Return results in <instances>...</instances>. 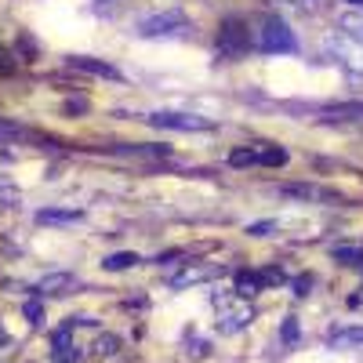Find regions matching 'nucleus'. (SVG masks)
I'll return each instance as SVG.
<instances>
[{
	"label": "nucleus",
	"mask_w": 363,
	"mask_h": 363,
	"mask_svg": "<svg viewBox=\"0 0 363 363\" xmlns=\"http://www.w3.org/2000/svg\"><path fill=\"white\" fill-rule=\"evenodd\" d=\"M327 51L345 69L363 73V15L359 11H349L335 22V29L327 37Z\"/></svg>",
	"instance_id": "obj_1"
},
{
	"label": "nucleus",
	"mask_w": 363,
	"mask_h": 363,
	"mask_svg": "<svg viewBox=\"0 0 363 363\" xmlns=\"http://www.w3.org/2000/svg\"><path fill=\"white\" fill-rule=\"evenodd\" d=\"M251 40L265 55H294L298 51V40L291 33V26L280 15H265L258 26H251Z\"/></svg>",
	"instance_id": "obj_2"
},
{
	"label": "nucleus",
	"mask_w": 363,
	"mask_h": 363,
	"mask_svg": "<svg viewBox=\"0 0 363 363\" xmlns=\"http://www.w3.org/2000/svg\"><path fill=\"white\" fill-rule=\"evenodd\" d=\"M251 48H255L251 26H247L244 18H225L222 29H218V51H222L225 58H244Z\"/></svg>",
	"instance_id": "obj_3"
},
{
	"label": "nucleus",
	"mask_w": 363,
	"mask_h": 363,
	"mask_svg": "<svg viewBox=\"0 0 363 363\" xmlns=\"http://www.w3.org/2000/svg\"><path fill=\"white\" fill-rule=\"evenodd\" d=\"M189 29L186 15L182 11H160V15H149L135 26V33L145 37V40H157V37H182Z\"/></svg>",
	"instance_id": "obj_4"
},
{
	"label": "nucleus",
	"mask_w": 363,
	"mask_h": 363,
	"mask_svg": "<svg viewBox=\"0 0 363 363\" xmlns=\"http://www.w3.org/2000/svg\"><path fill=\"white\" fill-rule=\"evenodd\" d=\"M153 128H167V131H211L207 116H196V113H149L145 116Z\"/></svg>",
	"instance_id": "obj_5"
},
{
	"label": "nucleus",
	"mask_w": 363,
	"mask_h": 363,
	"mask_svg": "<svg viewBox=\"0 0 363 363\" xmlns=\"http://www.w3.org/2000/svg\"><path fill=\"white\" fill-rule=\"evenodd\" d=\"M251 320H255V309L247 306V298H240V301H233V306H222L218 330L222 335H236V330H244Z\"/></svg>",
	"instance_id": "obj_6"
},
{
	"label": "nucleus",
	"mask_w": 363,
	"mask_h": 363,
	"mask_svg": "<svg viewBox=\"0 0 363 363\" xmlns=\"http://www.w3.org/2000/svg\"><path fill=\"white\" fill-rule=\"evenodd\" d=\"M280 196H291V200H301V203H309V200H330V203H342V193H327L320 186H309V182H284V186H277Z\"/></svg>",
	"instance_id": "obj_7"
},
{
	"label": "nucleus",
	"mask_w": 363,
	"mask_h": 363,
	"mask_svg": "<svg viewBox=\"0 0 363 363\" xmlns=\"http://www.w3.org/2000/svg\"><path fill=\"white\" fill-rule=\"evenodd\" d=\"M69 69H80V73H91V77H102V80H124L116 66L102 62V58H87V55H73V58H69Z\"/></svg>",
	"instance_id": "obj_8"
},
{
	"label": "nucleus",
	"mask_w": 363,
	"mask_h": 363,
	"mask_svg": "<svg viewBox=\"0 0 363 363\" xmlns=\"http://www.w3.org/2000/svg\"><path fill=\"white\" fill-rule=\"evenodd\" d=\"M69 330H73V323H66V327H58L55 335H51V363H77V345L69 342Z\"/></svg>",
	"instance_id": "obj_9"
},
{
	"label": "nucleus",
	"mask_w": 363,
	"mask_h": 363,
	"mask_svg": "<svg viewBox=\"0 0 363 363\" xmlns=\"http://www.w3.org/2000/svg\"><path fill=\"white\" fill-rule=\"evenodd\" d=\"M73 287H77V277H73V272H51V277H44V280L37 284L40 294H69Z\"/></svg>",
	"instance_id": "obj_10"
},
{
	"label": "nucleus",
	"mask_w": 363,
	"mask_h": 363,
	"mask_svg": "<svg viewBox=\"0 0 363 363\" xmlns=\"http://www.w3.org/2000/svg\"><path fill=\"white\" fill-rule=\"evenodd\" d=\"M113 153L120 157H142V160H160V157H171L167 145H113Z\"/></svg>",
	"instance_id": "obj_11"
},
{
	"label": "nucleus",
	"mask_w": 363,
	"mask_h": 363,
	"mask_svg": "<svg viewBox=\"0 0 363 363\" xmlns=\"http://www.w3.org/2000/svg\"><path fill=\"white\" fill-rule=\"evenodd\" d=\"M211 277H215V269H211V265H189L186 272L171 277V287L182 291V287H189V284H203V280H211Z\"/></svg>",
	"instance_id": "obj_12"
},
{
	"label": "nucleus",
	"mask_w": 363,
	"mask_h": 363,
	"mask_svg": "<svg viewBox=\"0 0 363 363\" xmlns=\"http://www.w3.org/2000/svg\"><path fill=\"white\" fill-rule=\"evenodd\" d=\"M84 218V211H37V222L40 225H77Z\"/></svg>",
	"instance_id": "obj_13"
},
{
	"label": "nucleus",
	"mask_w": 363,
	"mask_h": 363,
	"mask_svg": "<svg viewBox=\"0 0 363 363\" xmlns=\"http://www.w3.org/2000/svg\"><path fill=\"white\" fill-rule=\"evenodd\" d=\"M262 287H265V284H262L258 272H251V269H240V272H236V298H255Z\"/></svg>",
	"instance_id": "obj_14"
},
{
	"label": "nucleus",
	"mask_w": 363,
	"mask_h": 363,
	"mask_svg": "<svg viewBox=\"0 0 363 363\" xmlns=\"http://www.w3.org/2000/svg\"><path fill=\"white\" fill-rule=\"evenodd\" d=\"M330 345H335V349L363 345V327H338V330H330Z\"/></svg>",
	"instance_id": "obj_15"
},
{
	"label": "nucleus",
	"mask_w": 363,
	"mask_h": 363,
	"mask_svg": "<svg viewBox=\"0 0 363 363\" xmlns=\"http://www.w3.org/2000/svg\"><path fill=\"white\" fill-rule=\"evenodd\" d=\"M37 135L29 131V128H22V124H15V120H0V142H33Z\"/></svg>",
	"instance_id": "obj_16"
},
{
	"label": "nucleus",
	"mask_w": 363,
	"mask_h": 363,
	"mask_svg": "<svg viewBox=\"0 0 363 363\" xmlns=\"http://www.w3.org/2000/svg\"><path fill=\"white\" fill-rule=\"evenodd\" d=\"M142 258L135 255V251H116V255H109V258H102V265L109 269V272H124V269H131V265H138Z\"/></svg>",
	"instance_id": "obj_17"
},
{
	"label": "nucleus",
	"mask_w": 363,
	"mask_h": 363,
	"mask_svg": "<svg viewBox=\"0 0 363 363\" xmlns=\"http://www.w3.org/2000/svg\"><path fill=\"white\" fill-rule=\"evenodd\" d=\"M330 255H335V262H342V265H363V247H356V244H338Z\"/></svg>",
	"instance_id": "obj_18"
},
{
	"label": "nucleus",
	"mask_w": 363,
	"mask_h": 363,
	"mask_svg": "<svg viewBox=\"0 0 363 363\" xmlns=\"http://www.w3.org/2000/svg\"><path fill=\"white\" fill-rule=\"evenodd\" d=\"M229 164L233 167H258L262 164V153H258V149H233Z\"/></svg>",
	"instance_id": "obj_19"
},
{
	"label": "nucleus",
	"mask_w": 363,
	"mask_h": 363,
	"mask_svg": "<svg viewBox=\"0 0 363 363\" xmlns=\"http://www.w3.org/2000/svg\"><path fill=\"white\" fill-rule=\"evenodd\" d=\"M258 153H262V164H265V167H284V164H287V149H280V145L258 149Z\"/></svg>",
	"instance_id": "obj_20"
},
{
	"label": "nucleus",
	"mask_w": 363,
	"mask_h": 363,
	"mask_svg": "<svg viewBox=\"0 0 363 363\" xmlns=\"http://www.w3.org/2000/svg\"><path fill=\"white\" fill-rule=\"evenodd\" d=\"M120 349V338L116 335H102L99 342H95V356H113Z\"/></svg>",
	"instance_id": "obj_21"
},
{
	"label": "nucleus",
	"mask_w": 363,
	"mask_h": 363,
	"mask_svg": "<svg viewBox=\"0 0 363 363\" xmlns=\"http://www.w3.org/2000/svg\"><path fill=\"white\" fill-rule=\"evenodd\" d=\"M258 277H262V284H265V287H277V284H287V272H284V269H262Z\"/></svg>",
	"instance_id": "obj_22"
},
{
	"label": "nucleus",
	"mask_w": 363,
	"mask_h": 363,
	"mask_svg": "<svg viewBox=\"0 0 363 363\" xmlns=\"http://www.w3.org/2000/svg\"><path fill=\"white\" fill-rule=\"evenodd\" d=\"M26 320L33 323V327H40V323H44V309H40V301H26Z\"/></svg>",
	"instance_id": "obj_23"
},
{
	"label": "nucleus",
	"mask_w": 363,
	"mask_h": 363,
	"mask_svg": "<svg viewBox=\"0 0 363 363\" xmlns=\"http://www.w3.org/2000/svg\"><path fill=\"white\" fill-rule=\"evenodd\" d=\"M280 335H284V342H287V345H294V342H298V320H294V316H287V320H284Z\"/></svg>",
	"instance_id": "obj_24"
},
{
	"label": "nucleus",
	"mask_w": 363,
	"mask_h": 363,
	"mask_svg": "<svg viewBox=\"0 0 363 363\" xmlns=\"http://www.w3.org/2000/svg\"><path fill=\"white\" fill-rule=\"evenodd\" d=\"M313 284H316V280L309 277V272H301V277L294 280V294H298V298H309V291H313Z\"/></svg>",
	"instance_id": "obj_25"
},
{
	"label": "nucleus",
	"mask_w": 363,
	"mask_h": 363,
	"mask_svg": "<svg viewBox=\"0 0 363 363\" xmlns=\"http://www.w3.org/2000/svg\"><path fill=\"white\" fill-rule=\"evenodd\" d=\"M272 229H277V222H255V225H247V236H269Z\"/></svg>",
	"instance_id": "obj_26"
},
{
	"label": "nucleus",
	"mask_w": 363,
	"mask_h": 363,
	"mask_svg": "<svg viewBox=\"0 0 363 363\" xmlns=\"http://www.w3.org/2000/svg\"><path fill=\"white\" fill-rule=\"evenodd\" d=\"M189 356H207V342H189Z\"/></svg>",
	"instance_id": "obj_27"
},
{
	"label": "nucleus",
	"mask_w": 363,
	"mask_h": 363,
	"mask_svg": "<svg viewBox=\"0 0 363 363\" xmlns=\"http://www.w3.org/2000/svg\"><path fill=\"white\" fill-rule=\"evenodd\" d=\"M11 69H15L11 55H8V51H0V73H11Z\"/></svg>",
	"instance_id": "obj_28"
},
{
	"label": "nucleus",
	"mask_w": 363,
	"mask_h": 363,
	"mask_svg": "<svg viewBox=\"0 0 363 363\" xmlns=\"http://www.w3.org/2000/svg\"><path fill=\"white\" fill-rule=\"evenodd\" d=\"M349 306H352V309H359V306H363V287H359V294H352V298H349Z\"/></svg>",
	"instance_id": "obj_29"
},
{
	"label": "nucleus",
	"mask_w": 363,
	"mask_h": 363,
	"mask_svg": "<svg viewBox=\"0 0 363 363\" xmlns=\"http://www.w3.org/2000/svg\"><path fill=\"white\" fill-rule=\"evenodd\" d=\"M8 189V178H0V193H4Z\"/></svg>",
	"instance_id": "obj_30"
},
{
	"label": "nucleus",
	"mask_w": 363,
	"mask_h": 363,
	"mask_svg": "<svg viewBox=\"0 0 363 363\" xmlns=\"http://www.w3.org/2000/svg\"><path fill=\"white\" fill-rule=\"evenodd\" d=\"M4 342H8V335H4V330H0V345H4Z\"/></svg>",
	"instance_id": "obj_31"
},
{
	"label": "nucleus",
	"mask_w": 363,
	"mask_h": 363,
	"mask_svg": "<svg viewBox=\"0 0 363 363\" xmlns=\"http://www.w3.org/2000/svg\"><path fill=\"white\" fill-rule=\"evenodd\" d=\"M349 4H356V8H359V4H363V0H349Z\"/></svg>",
	"instance_id": "obj_32"
}]
</instances>
